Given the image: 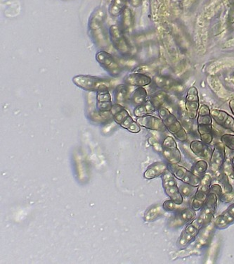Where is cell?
I'll use <instances>...</instances> for the list:
<instances>
[{"instance_id":"obj_28","label":"cell","mask_w":234,"mask_h":264,"mask_svg":"<svg viewBox=\"0 0 234 264\" xmlns=\"http://www.w3.org/2000/svg\"><path fill=\"white\" fill-rule=\"evenodd\" d=\"M198 187L182 182H181L180 184H179V190L182 193L183 197H184V199H191V200L195 195Z\"/></svg>"},{"instance_id":"obj_10","label":"cell","mask_w":234,"mask_h":264,"mask_svg":"<svg viewBox=\"0 0 234 264\" xmlns=\"http://www.w3.org/2000/svg\"><path fill=\"white\" fill-rule=\"evenodd\" d=\"M227 160L225 145L218 142L214 145L210 160V169L214 175L223 169L224 164Z\"/></svg>"},{"instance_id":"obj_4","label":"cell","mask_w":234,"mask_h":264,"mask_svg":"<svg viewBox=\"0 0 234 264\" xmlns=\"http://www.w3.org/2000/svg\"><path fill=\"white\" fill-rule=\"evenodd\" d=\"M72 82L77 87L87 91H106L112 86V81L109 79L91 75H76L72 78Z\"/></svg>"},{"instance_id":"obj_13","label":"cell","mask_w":234,"mask_h":264,"mask_svg":"<svg viewBox=\"0 0 234 264\" xmlns=\"http://www.w3.org/2000/svg\"><path fill=\"white\" fill-rule=\"evenodd\" d=\"M200 107V97L198 89L195 86L191 87L188 90L185 100L186 110L190 119L194 120L197 118Z\"/></svg>"},{"instance_id":"obj_20","label":"cell","mask_w":234,"mask_h":264,"mask_svg":"<svg viewBox=\"0 0 234 264\" xmlns=\"http://www.w3.org/2000/svg\"><path fill=\"white\" fill-rule=\"evenodd\" d=\"M127 83L135 87H145L150 85L152 79L146 74L134 73L130 74L126 78Z\"/></svg>"},{"instance_id":"obj_32","label":"cell","mask_w":234,"mask_h":264,"mask_svg":"<svg viewBox=\"0 0 234 264\" xmlns=\"http://www.w3.org/2000/svg\"><path fill=\"white\" fill-rule=\"evenodd\" d=\"M162 207L164 211H167V212L174 213L182 209V208L184 207V206H183V204H177L172 199H169L165 201Z\"/></svg>"},{"instance_id":"obj_33","label":"cell","mask_w":234,"mask_h":264,"mask_svg":"<svg viewBox=\"0 0 234 264\" xmlns=\"http://www.w3.org/2000/svg\"><path fill=\"white\" fill-rule=\"evenodd\" d=\"M221 142L225 145L226 148L234 151V135L225 134L221 137Z\"/></svg>"},{"instance_id":"obj_19","label":"cell","mask_w":234,"mask_h":264,"mask_svg":"<svg viewBox=\"0 0 234 264\" xmlns=\"http://www.w3.org/2000/svg\"><path fill=\"white\" fill-rule=\"evenodd\" d=\"M167 168L168 164L163 161L153 163L148 166L146 171L143 173V177L147 180H153L160 177V176H162Z\"/></svg>"},{"instance_id":"obj_40","label":"cell","mask_w":234,"mask_h":264,"mask_svg":"<svg viewBox=\"0 0 234 264\" xmlns=\"http://www.w3.org/2000/svg\"><path fill=\"white\" fill-rule=\"evenodd\" d=\"M107 1H108V0H107Z\"/></svg>"},{"instance_id":"obj_29","label":"cell","mask_w":234,"mask_h":264,"mask_svg":"<svg viewBox=\"0 0 234 264\" xmlns=\"http://www.w3.org/2000/svg\"><path fill=\"white\" fill-rule=\"evenodd\" d=\"M128 87L125 84L118 85L115 90V100L117 103L120 104L125 102L128 98Z\"/></svg>"},{"instance_id":"obj_12","label":"cell","mask_w":234,"mask_h":264,"mask_svg":"<svg viewBox=\"0 0 234 264\" xmlns=\"http://www.w3.org/2000/svg\"><path fill=\"white\" fill-rule=\"evenodd\" d=\"M97 62L112 76H118L121 73V68L114 57L105 51H100L96 54Z\"/></svg>"},{"instance_id":"obj_3","label":"cell","mask_w":234,"mask_h":264,"mask_svg":"<svg viewBox=\"0 0 234 264\" xmlns=\"http://www.w3.org/2000/svg\"><path fill=\"white\" fill-rule=\"evenodd\" d=\"M212 118L210 107L202 105L199 109L197 116V129L200 139L207 144H212L213 141Z\"/></svg>"},{"instance_id":"obj_22","label":"cell","mask_w":234,"mask_h":264,"mask_svg":"<svg viewBox=\"0 0 234 264\" xmlns=\"http://www.w3.org/2000/svg\"><path fill=\"white\" fill-rule=\"evenodd\" d=\"M105 17H106V13L104 9L102 8L96 9L92 13L90 21H89V27L92 31L100 29L102 25L104 23Z\"/></svg>"},{"instance_id":"obj_5","label":"cell","mask_w":234,"mask_h":264,"mask_svg":"<svg viewBox=\"0 0 234 264\" xmlns=\"http://www.w3.org/2000/svg\"><path fill=\"white\" fill-rule=\"evenodd\" d=\"M161 179L163 189L166 195L177 204H184V198L179 190L178 180L174 177L169 168L163 173Z\"/></svg>"},{"instance_id":"obj_11","label":"cell","mask_w":234,"mask_h":264,"mask_svg":"<svg viewBox=\"0 0 234 264\" xmlns=\"http://www.w3.org/2000/svg\"><path fill=\"white\" fill-rule=\"evenodd\" d=\"M196 217V211L191 206H184L182 209L174 213L169 220V226L174 228L187 225Z\"/></svg>"},{"instance_id":"obj_14","label":"cell","mask_w":234,"mask_h":264,"mask_svg":"<svg viewBox=\"0 0 234 264\" xmlns=\"http://www.w3.org/2000/svg\"><path fill=\"white\" fill-rule=\"evenodd\" d=\"M110 40L117 50L123 54L130 52V48L128 40L123 34L122 29L116 25L111 26L109 29Z\"/></svg>"},{"instance_id":"obj_17","label":"cell","mask_w":234,"mask_h":264,"mask_svg":"<svg viewBox=\"0 0 234 264\" xmlns=\"http://www.w3.org/2000/svg\"><path fill=\"white\" fill-rule=\"evenodd\" d=\"M189 148L196 156L210 162L212 153V148H211L210 145L204 143L201 139L194 140L191 142Z\"/></svg>"},{"instance_id":"obj_2","label":"cell","mask_w":234,"mask_h":264,"mask_svg":"<svg viewBox=\"0 0 234 264\" xmlns=\"http://www.w3.org/2000/svg\"><path fill=\"white\" fill-rule=\"evenodd\" d=\"M158 111V115L166 125V129L172 134L178 141L186 143L189 140L187 130L184 128L177 116L173 114L167 108L161 107Z\"/></svg>"},{"instance_id":"obj_37","label":"cell","mask_w":234,"mask_h":264,"mask_svg":"<svg viewBox=\"0 0 234 264\" xmlns=\"http://www.w3.org/2000/svg\"><path fill=\"white\" fill-rule=\"evenodd\" d=\"M128 1H129L132 6H134V7H137V6H139L141 4L142 0H128Z\"/></svg>"},{"instance_id":"obj_1","label":"cell","mask_w":234,"mask_h":264,"mask_svg":"<svg viewBox=\"0 0 234 264\" xmlns=\"http://www.w3.org/2000/svg\"><path fill=\"white\" fill-rule=\"evenodd\" d=\"M223 193V189L218 183H212L210 192L203 207L201 209L200 215L199 216V219L203 224L204 227L213 220L218 207L219 201Z\"/></svg>"},{"instance_id":"obj_8","label":"cell","mask_w":234,"mask_h":264,"mask_svg":"<svg viewBox=\"0 0 234 264\" xmlns=\"http://www.w3.org/2000/svg\"><path fill=\"white\" fill-rule=\"evenodd\" d=\"M162 154L168 164H178L182 161V154L175 138L168 135L162 143Z\"/></svg>"},{"instance_id":"obj_30","label":"cell","mask_w":234,"mask_h":264,"mask_svg":"<svg viewBox=\"0 0 234 264\" xmlns=\"http://www.w3.org/2000/svg\"><path fill=\"white\" fill-rule=\"evenodd\" d=\"M122 127L125 129H127L128 131L131 132L133 133H138L141 131V128L137 122L134 121L133 120V117L129 116L125 120V121L122 123Z\"/></svg>"},{"instance_id":"obj_7","label":"cell","mask_w":234,"mask_h":264,"mask_svg":"<svg viewBox=\"0 0 234 264\" xmlns=\"http://www.w3.org/2000/svg\"><path fill=\"white\" fill-rule=\"evenodd\" d=\"M204 227L203 224L199 219L196 218L194 220L186 225L182 233L177 240V247L179 249H184L194 242L197 236L200 233L201 230Z\"/></svg>"},{"instance_id":"obj_34","label":"cell","mask_w":234,"mask_h":264,"mask_svg":"<svg viewBox=\"0 0 234 264\" xmlns=\"http://www.w3.org/2000/svg\"><path fill=\"white\" fill-rule=\"evenodd\" d=\"M129 115L130 114L129 113H128V111L125 110V108H123V110L120 111L119 112H118L116 114L113 115V118H114L115 123L121 125Z\"/></svg>"},{"instance_id":"obj_36","label":"cell","mask_w":234,"mask_h":264,"mask_svg":"<svg viewBox=\"0 0 234 264\" xmlns=\"http://www.w3.org/2000/svg\"><path fill=\"white\" fill-rule=\"evenodd\" d=\"M123 108H124V107L120 105V104H115V105H113V107H112L111 110H110V114L113 116V115L116 114L118 112H119L120 111L123 110Z\"/></svg>"},{"instance_id":"obj_27","label":"cell","mask_w":234,"mask_h":264,"mask_svg":"<svg viewBox=\"0 0 234 264\" xmlns=\"http://www.w3.org/2000/svg\"><path fill=\"white\" fill-rule=\"evenodd\" d=\"M210 168V163L205 159H201L196 161L193 166L192 171L199 177L202 178Z\"/></svg>"},{"instance_id":"obj_23","label":"cell","mask_w":234,"mask_h":264,"mask_svg":"<svg viewBox=\"0 0 234 264\" xmlns=\"http://www.w3.org/2000/svg\"><path fill=\"white\" fill-rule=\"evenodd\" d=\"M215 176L217 182L222 186L224 193L230 194V193L234 192V187L230 182V177L224 172L223 170L216 173Z\"/></svg>"},{"instance_id":"obj_39","label":"cell","mask_w":234,"mask_h":264,"mask_svg":"<svg viewBox=\"0 0 234 264\" xmlns=\"http://www.w3.org/2000/svg\"><path fill=\"white\" fill-rule=\"evenodd\" d=\"M231 161H232V167H233V171L234 173V155L233 156V157L231 158Z\"/></svg>"},{"instance_id":"obj_16","label":"cell","mask_w":234,"mask_h":264,"mask_svg":"<svg viewBox=\"0 0 234 264\" xmlns=\"http://www.w3.org/2000/svg\"><path fill=\"white\" fill-rule=\"evenodd\" d=\"M214 226L218 230H225L234 224V202L227 207L223 212L216 216L213 221Z\"/></svg>"},{"instance_id":"obj_21","label":"cell","mask_w":234,"mask_h":264,"mask_svg":"<svg viewBox=\"0 0 234 264\" xmlns=\"http://www.w3.org/2000/svg\"><path fill=\"white\" fill-rule=\"evenodd\" d=\"M159 107L156 105V103L150 98L143 105L136 107L134 110V115L136 118H139V117L151 114V113L156 112V110H159Z\"/></svg>"},{"instance_id":"obj_6","label":"cell","mask_w":234,"mask_h":264,"mask_svg":"<svg viewBox=\"0 0 234 264\" xmlns=\"http://www.w3.org/2000/svg\"><path fill=\"white\" fill-rule=\"evenodd\" d=\"M212 184V176L209 173H206L202 178L200 185L198 187L195 195L191 199L190 206L196 212L201 211L205 204L207 195L210 192L211 186Z\"/></svg>"},{"instance_id":"obj_31","label":"cell","mask_w":234,"mask_h":264,"mask_svg":"<svg viewBox=\"0 0 234 264\" xmlns=\"http://www.w3.org/2000/svg\"><path fill=\"white\" fill-rule=\"evenodd\" d=\"M163 207L161 208L159 206H155V207L148 209L144 216L145 221H153L156 220L161 215V214H163Z\"/></svg>"},{"instance_id":"obj_15","label":"cell","mask_w":234,"mask_h":264,"mask_svg":"<svg viewBox=\"0 0 234 264\" xmlns=\"http://www.w3.org/2000/svg\"><path fill=\"white\" fill-rule=\"evenodd\" d=\"M212 118L222 128L234 133V116L224 110L214 109L211 110Z\"/></svg>"},{"instance_id":"obj_9","label":"cell","mask_w":234,"mask_h":264,"mask_svg":"<svg viewBox=\"0 0 234 264\" xmlns=\"http://www.w3.org/2000/svg\"><path fill=\"white\" fill-rule=\"evenodd\" d=\"M168 168L172 171L174 177L180 182L198 187L200 185L201 178L196 175L192 171L184 166L178 164H168Z\"/></svg>"},{"instance_id":"obj_38","label":"cell","mask_w":234,"mask_h":264,"mask_svg":"<svg viewBox=\"0 0 234 264\" xmlns=\"http://www.w3.org/2000/svg\"><path fill=\"white\" fill-rule=\"evenodd\" d=\"M229 106H230L231 112L233 113L234 116V99H232V100L229 102Z\"/></svg>"},{"instance_id":"obj_18","label":"cell","mask_w":234,"mask_h":264,"mask_svg":"<svg viewBox=\"0 0 234 264\" xmlns=\"http://www.w3.org/2000/svg\"><path fill=\"white\" fill-rule=\"evenodd\" d=\"M136 122L139 123L140 126L146 129L160 132H164L166 130V125L162 119L151 114L137 118Z\"/></svg>"},{"instance_id":"obj_24","label":"cell","mask_w":234,"mask_h":264,"mask_svg":"<svg viewBox=\"0 0 234 264\" xmlns=\"http://www.w3.org/2000/svg\"><path fill=\"white\" fill-rule=\"evenodd\" d=\"M148 100V93L143 87H137L132 94L131 102L133 105L137 106L143 105Z\"/></svg>"},{"instance_id":"obj_26","label":"cell","mask_w":234,"mask_h":264,"mask_svg":"<svg viewBox=\"0 0 234 264\" xmlns=\"http://www.w3.org/2000/svg\"><path fill=\"white\" fill-rule=\"evenodd\" d=\"M122 30L127 31L132 29L134 24V19L131 9L127 7L121 14Z\"/></svg>"},{"instance_id":"obj_35","label":"cell","mask_w":234,"mask_h":264,"mask_svg":"<svg viewBox=\"0 0 234 264\" xmlns=\"http://www.w3.org/2000/svg\"><path fill=\"white\" fill-rule=\"evenodd\" d=\"M224 172L229 176V177L233 178L234 179V173L233 171V167H232V161L231 159L226 160L225 164L223 166Z\"/></svg>"},{"instance_id":"obj_25","label":"cell","mask_w":234,"mask_h":264,"mask_svg":"<svg viewBox=\"0 0 234 264\" xmlns=\"http://www.w3.org/2000/svg\"><path fill=\"white\" fill-rule=\"evenodd\" d=\"M128 0H112L109 7V13L112 16H118L127 8Z\"/></svg>"}]
</instances>
